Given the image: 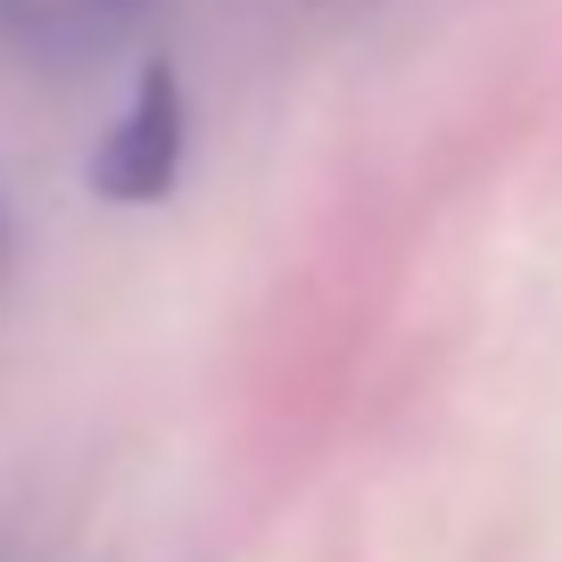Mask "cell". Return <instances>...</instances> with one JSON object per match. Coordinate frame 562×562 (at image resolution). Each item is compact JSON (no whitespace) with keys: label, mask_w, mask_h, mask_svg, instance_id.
<instances>
[{"label":"cell","mask_w":562,"mask_h":562,"mask_svg":"<svg viewBox=\"0 0 562 562\" xmlns=\"http://www.w3.org/2000/svg\"><path fill=\"white\" fill-rule=\"evenodd\" d=\"M175 175H182V83L166 58H149L124 116L91 149V191L116 199V207H149V199L175 191Z\"/></svg>","instance_id":"obj_1"}]
</instances>
